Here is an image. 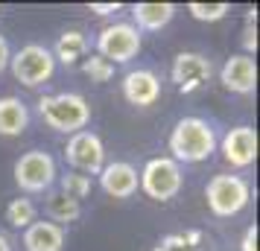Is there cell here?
<instances>
[{"mask_svg": "<svg viewBox=\"0 0 260 251\" xmlns=\"http://www.w3.org/2000/svg\"><path fill=\"white\" fill-rule=\"evenodd\" d=\"M170 152L176 164H202L216 152V132L202 117H181L170 132Z\"/></svg>", "mask_w": 260, "mask_h": 251, "instance_id": "cell-1", "label": "cell"}, {"mask_svg": "<svg viewBox=\"0 0 260 251\" xmlns=\"http://www.w3.org/2000/svg\"><path fill=\"white\" fill-rule=\"evenodd\" d=\"M38 114L47 123L53 132H64V134H76L82 132L85 126L91 123V105L82 94H53V96H41L38 99Z\"/></svg>", "mask_w": 260, "mask_h": 251, "instance_id": "cell-2", "label": "cell"}, {"mask_svg": "<svg viewBox=\"0 0 260 251\" xmlns=\"http://www.w3.org/2000/svg\"><path fill=\"white\" fill-rule=\"evenodd\" d=\"M205 199L213 216L219 219H231L237 216L251 199V187L246 178L240 175H213L205 187Z\"/></svg>", "mask_w": 260, "mask_h": 251, "instance_id": "cell-3", "label": "cell"}, {"mask_svg": "<svg viewBox=\"0 0 260 251\" xmlns=\"http://www.w3.org/2000/svg\"><path fill=\"white\" fill-rule=\"evenodd\" d=\"M181 164H176L173 158H152L146 161L143 172L138 175V187H141L149 199L155 202H170L181 193Z\"/></svg>", "mask_w": 260, "mask_h": 251, "instance_id": "cell-4", "label": "cell"}, {"mask_svg": "<svg viewBox=\"0 0 260 251\" xmlns=\"http://www.w3.org/2000/svg\"><path fill=\"white\" fill-rule=\"evenodd\" d=\"M12 76L24 88H38L53 79L56 73V59H53V50L44 44H26L9 59Z\"/></svg>", "mask_w": 260, "mask_h": 251, "instance_id": "cell-5", "label": "cell"}, {"mask_svg": "<svg viewBox=\"0 0 260 251\" xmlns=\"http://www.w3.org/2000/svg\"><path fill=\"white\" fill-rule=\"evenodd\" d=\"M59 178L56 161L44 149H29L15 161V184L24 193H47Z\"/></svg>", "mask_w": 260, "mask_h": 251, "instance_id": "cell-6", "label": "cell"}, {"mask_svg": "<svg viewBox=\"0 0 260 251\" xmlns=\"http://www.w3.org/2000/svg\"><path fill=\"white\" fill-rule=\"evenodd\" d=\"M141 53V32L132 24L103 26L96 35V56H103L111 64H126Z\"/></svg>", "mask_w": 260, "mask_h": 251, "instance_id": "cell-7", "label": "cell"}, {"mask_svg": "<svg viewBox=\"0 0 260 251\" xmlns=\"http://www.w3.org/2000/svg\"><path fill=\"white\" fill-rule=\"evenodd\" d=\"M64 158L73 169L88 172V175H100V169L106 167V146L96 132L82 129V132L71 134V140L64 146Z\"/></svg>", "mask_w": 260, "mask_h": 251, "instance_id": "cell-8", "label": "cell"}, {"mask_svg": "<svg viewBox=\"0 0 260 251\" xmlns=\"http://www.w3.org/2000/svg\"><path fill=\"white\" fill-rule=\"evenodd\" d=\"M170 76L181 94H193L213 76V64L202 53H178L173 67H170Z\"/></svg>", "mask_w": 260, "mask_h": 251, "instance_id": "cell-9", "label": "cell"}, {"mask_svg": "<svg viewBox=\"0 0 260 251\" xmlns=\"http://www.w3.org/2000/svg\"><path fill=\"white\" fill-rule=\"evenodd\" d=\"M219 82L231 94H243V96L254 94V88H257V64H254V59L246 56V53L231 56L219 70Z\"/></svg>", "mask_w": 260, "mask_h": 251, "instance_id": "cell-10", "label": "cell"}, {"mask_svg": "<svg viewBox=\"0 0 260 251\" xmlns=\"http://www.w3.org/2000/svg\"><path fill=\"white\" fill-rule=\"evenodd\" d=\"M222 158L237 169H246L257 158V132L251 126H234L222 137Z\"/></svg>", "mask_w": 260, "mask_h": 251, "instance_id": "cell-11", "label": "cell"}, {"mask_svg": "<svg viewBox=\"0 0 260 251\" xmlns=\"http://www.w3.org/2000/svg\"><path fill=\"white\" fill-rule=\"evenodd\" d=\"M100 187L111 199H132L138 193V169L129 161H111L100 169Z\"/></svg>", "mask_w": 260, "mask_h": 251, "instance_id": "cell-12", "label": "cell"}, {"mask_svg": "<svg viewBox=\"0 0 260 251\" xmlns=\"http://www.w3.org/2000/svg\"><path fill=\"white\" fill-rule=\"evenodd\" d=\"M123 96L129 99L132 105L138 108H149L158 102V96H161V79L155 76L152 70H129L123 76Z\"/></svg>", "mask_w": 260, "mask_h": 251, "instance_id": "cell-13", "label": "cell"}, {"mask_svg": "<svg viewBox=\"0 0 260 251\" xmlns=\"http://www.w3.org/2000/svg\"><path fill=\"white\" fill-rule=\"evenodd\" d=\"M64 228L53 225V222H32L24 231V248L26 251H61L64 248Z\"/></svg>", "mask_w": 260, "mask_h": 251, "instance_id": "cell-14", "label": "cell"}, {"mask_svg": "<svg viewBox=\"0 0 260 251\" xmlns=\"http://www.w3.org/2000/svg\"><path fill=\"white\" fill-rule=\"evenodd\" d=\"M29 126V108L18 96H0V134L21 137Z\"/></svg>", "mask_w": 260, "mask_h": 251, "instance_id": "cell-15", "label": "cell"}, {"mask_svg": "<svg viewBox=\"0 0 260 251\" xmlns=\"http://www.w3.org/2000/svg\"><path fill=\"white\" fill-rule=\"evenodd\" d=\"M173 15H176V6L173 3H135L132 6V18H135V29L141 32H158V29H164L170 21H173Z\"/></svg>", "mask_w": 260, "mask_h": 251, "instance_id": "cell-16", "label": "cell"}, {"mask_svg": "<svg viewBox=\"0 0 260 251\" xmlns=\"http://www.w3.org/2000/svg\"><path fill=\"white\" fill-rule=\"evenodd\" d=\"M44 210H47L50 222L61 228V225H68V222H76L82 216V202L71 199L68 193H61V190H47Z\"/></svg>", "mask_w": 260, "mask_h": 251, "instance_id": "cell-17", "label": "cell"}, {"mask_svg": "<svg viewBox=\"0 0 260 251\" xmlns=\"http://www.w3.org/2000/svg\"><path fill=\"white\" fill-rule=\"evenodd\" d=\"M152 251H216V245L202 231H176L158 239Z\"/></svg>", "mask_w": 260, "mask_h": 251, "instance_id": "cell-18", "label": "cell"}, {"mask_svg": "<svg viewBox=\"0 0 260 251\" xmlns=\"http://www.w3.org/2000/svg\"><path fill=\"white\" fill-rule=\"evenodd\" d=\"M85 56H88V38H85V32H79V29L61 32L59 41H56V50H53V59L61 61L64 67H73Z\"/></svg>", "mask_w": 260, "mask_h": 251, "instance_id": "cell-19", "label": "cell"}, {"mask_svg": "<svg viewBox=\"0 0 260 251\" xmlns=\"http://www.w3.org/2000/svg\"><path fill=\"white\" fill-rule=\"evenodd\" d=\"M6 222L18 231H26L32 222H38V207L29 199H12L6 207Z\"/></svg>", "mask_w": 260, "mask_h": 251, "instance_id": "cell-20", "label": "cell"}, {"mask_svg": "<svg viewBox=\"0 0 260 251\" xmlns=\"http://www.w3.org/2000/svg\"><path fill=\"white\" fill-rule=\"evenodd\" d=\"M187 12L193 21L213 24V21H222L225 15L231 12V6L228 3H187Z\"/></svg>", "mask_w": 260, "mask_h": 251, "instance_id": "cell-21", "label": "cell"}, {"mask_svg": "<svg viewBox=\"0 0 260 251\" xmlns=\"http://www.w3.org/2000/svg\"><path fill=\"white\" fill-rule=\"evenodd\" d=\"M59 190L68 193L76 202H82L85 196L91 193V178H88V175H79V172H68V175L59 178Z\"/></svg>", "mask_w": 260, "mask_h": 251, "instance_id": "cell-22", "label": "cell"}, {"mask_svg": "<svg viewBox=\"0 0 260 251\" xmlns=\"http://www.w3.org/2000/svg\"><path fill=\"white\" fill-rule=\"evenodd\" d=\"M82 70H85V76H88L91 82H108V79L114 76V64L94 53V56H85Z\"/></svg>", "mask_w": 260, "mask_h": 251, "instance_id": "cell-23", "label": "cell"}, {"mask_svg": "<svg viewBox=\"0 0 260 251\" xmlns=\"http://www.w3.org/2000/svg\"><path fill=\"white\" fill-rule=\"evenodd\" d=\"M243 47H246V56L257 53V9H248V15H246V29H243Z\"/></svg>", "mask_w": 260, "mask_h": 251, "instance_id": "cell-24", "label": "cell"}, {"mask_svg": "<svg viewBox=\"0 0 260 251\" xmlns=\"http://www.w3.org/2000/svg\"><path fill=\"white\" fill-rule=\"evenodd\" d=\"M240 251H257V225H248L243 239H240Z\"/></svg>", "mask_w": 260, "mask_h": 251, "instance_id": "cell-25", "label": "cell"}, {"mask_svg": "<svg viewBox=\"0 0 260 251\" xmlns=\"http://www.w3.org/2000/svg\"><path fill=\"white\" fill-rule=\"evenodd\" d=\"M9 59H12V50H9V41L0 35V73L9 67Z\"/></svg>", "mask_w": 260, "mask_h": 251, "instance_id": "cell-26", "label": "cell"}, {"mask_svg": "<svg viewBox=\"0 0 260 251\" xmlns=\"http://www.w3.org/2000/svg\"><path fill=\"white\" fill-rule=\"evenodd\" d=\"M120 9H123L120 3H91V12H96V15H114Z\"/></svg>", "mask_w": 260, "mask_h": 251, "instance_id": "cell-27", "label": "cell"}, {"mask_svg": "<svg viewBox=\"0 0 260 251\" xmlns=\"http://www.w3.org/2000/svg\"><path fill=\"white\" fill-rule=\"evenodd\" d=\"M0 251H12V242L3 237V234H0Z\"/></svg>", "mask_w": 260, "mask_h": 251, "instance_id": "cell-28", "label": "cell"}]
</instances>
